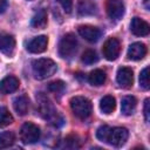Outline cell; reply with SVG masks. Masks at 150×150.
<instances>
[{
	"mask_svg": "<svg viewBox=\"0 0 150 150\" xmlns=\"http://www.w3.org/2000/svg\"><path fill=\"white\" fill-rule=\"evenodd\" d=\"M128 136H129L128 130L122 127L111 128L104 124L96 130V137L100 141L105 142L112 146H122L127 142Z\"/></svg>",
	"mask_w": 150,
	"mask_h": 150,
	"instance_id": "6da1fadb",
	"label": "cell"
},
{
	"mask_svg": "<svg viewBox=\"0 0 150 150\" xmlns=\"http://www.w3.org/2000/svg\"><path fill=\"white\" fill-rule=\"evenodd\" d=\"M33 75L38 80H45L54 75L57 70L56 63L50 59H38L32 63Z\"/></svg>",
	"mask_w": 150,
	"mask_h": 150,
	"instance_id": "7a4b0ae2",
	"label": "cell"
},
{
	"mask_svg": "<svg viewBox=\"0 0 150 150\" xmlns=\"http://www.w3.org/2000/svg\"><path fill=\"white\" fill-rule=\"evenodd\" d=\"M36 102H38V108H39L40 115L45 120H48V121H50L55 124V121H57L59 116H57L55 107L52 103V101L49 100V97L47 95H45L43 93H38Z\"/></svg>",
	"mask_w": 150,
	"mask_h": 150,
	"instance_id": "3957f363",
	"label": "cell"
},
{
	"mask_svg": "<svg viewBox=\"0 0 150 150\" xmlns=\"http://www.w3.org/2000/svg\"><path fill=\"white\" fill-rule=\"evenodd\" d=\"M70 108L73 114L80 118V120H86L87 117L90 116L91 114V102L84 97V96H75L70 100Z\"/></svg>",
	"mask_w": 150,
	"mask_h": 150,
	"instance_id": "277c9868",
	"label": "cell"
},
{
	"mask_svg": "<svg viewBox=\"0 0 150 150\" xmlns=\"http://www.w3.org/2000/svg\"><path fill=\"white\" fill-rule=\"evenodd\" d=\"M77 50V40L74 34L68 33L59 42V55L63 59H70Z\"/></svg>",
	"mask_w": 150,
	"mask_h": 150,
	"instance_id": "5b68a950",
	"label": "cell"
},
{
	"mask_svg": "<svg viewBox=\"0 0 150 150\" xmlns=\"http://www.w3.org/2000/svg\"><path fill=\"white\" fill-rule=\"evenodd\" d=\"M40 129L36 124L32 122H26L21 125L20 138L25 144H34L40 139Z\"/></svg>",
	"mask_w": 150,
	"mask_h": 150,
	"instance_id": "8992f818",
	"label": "cell"
},
{
	"mask_svg": "<svg viewBox=\"0 0 150 150\" xmlns=\"http://www.w3.org/2000/svg\"><path fill=\"white\" fill-rule=\"evenodd\" d=\"M120 50H121V45L120 41L115 38H109L102 48V53L103 56L108 60V61H114L120 55Z\"/></svg>",
	"mask_w": 150,
	"mask_h": 150,
	"instance_id": "52a82bcc",
	"label": "cell"
},
{
	"mask_svg": "<svg viewBox=\"0 0 150 150\" xmlns=\"http://www.w3.org/2000/svg\"><path fill=\"white\" fill-rule=\"evenodd\" d=\"M105 11L111 20H120L124 15V4L122 0H107Z\"/></svg>",
	"mask_w": 150,
	"mask_h": 150,
	"instance_id": "ba28073f",
	"label": "cell"
},
{
	"mask_svg": "<svg viewBox=\"0 0 150 150\" xmlns=\"http://www.w3.org/2000/svg\"><path fill=\"white\" fill-rule=\"evenodd\" d=\"M116 81L120 87L122 88H130L134 82V71L129 67H121L116 74Z\"/></svg>",
	"mask_w": 150,
	"mask_h": 150,
	"instance_id": "9c48e42d",
	"label": "cell"
},
{
	"mask_svg": "<svg viewBox=\"0 0 150 150\" xmlns=\"http://www.w3.org/2000/svg\"><path fill=\"white\" fill-rule=\"evenodd\" d=\"M130 30L134 35L136 36H146L150 32V26L146 21H144L143 19L141 18H137L135 16L132 20H131V23H130Z\"/></svg>",
	"mask_w": 150,
	"mask_h": 150,
	"instance_id": "30bf717a",
	"label": "cell"
},
{
	"mask_svg": "<svg viewBox=\"0 0 150 150\" xmlns=\"http://www.w3.org/2000/svg\"><path fill=\"white\" fill-rule=\"evenodd\" d=\"M79 34L87 41L89 42H96L98 41V39L101 38V30L97 27L94 26H89V25H84V26H80L77 28Z\"/></svg>",
	"mask_w": 150,
	"mask_h": 150,
	"instance_id": "8fae6325",
	"label": "cell"
},
{
	"mask_svg": "<svg viewBox=\"0 0 150 150\" xmlns=\"http://www.w3.org/2000/svg\"><path fill=\"white\" fill-rule=\"evenodd\" d=\"M47 45H48V38L46 35H39L28 42L27 50L33 54H39L47 49Z\"/></svg>",
	"mask_w": 150,
	"mask_h": 150,
	"instance_id": "7c38bea8",
	"label": "cell"
},
{
	"mask_svg": "<svg viewBox=\"0 0 150 150\" xmlns=\"http://www.w3.org/2000/svg\"><path fill=\"white\" fill-rule=\"evenodd\" d=\"M146 55V46L142 42H134L129 46L127 56L129 60L132 61H139Z\"/></svg>",
	"mask_w": 150,
	"mask_h": 150,
	"instance_id": "4fadbf2b",
	"label": "cell"
},
{
	"mask_svg": "<svg viewBox=\"0 0 150 150\" xmlns=\"http://www.w3.org/2000/svg\"><path fill=\"white\" fill-rule=\"evenodd\" d=\"M14 49H15V39L7 33H0V53L11 56L13 55Z\"/></svg>",
	"mask_w": 150,
	"mask_h": 150,
	"instance_id": "5bb4252c",
	"label": "cell"
},
{
	"mask_svg": "<svg viewBox=\"0 0 150 150\" xmlns=\"http://www.w3.org/2000/svg\"><path fill=\"white\" fill-rule=\"evenodd\" d=\"M19 84L20 82L15 76H6L0 81V94H12L18 90Z\"/></svg>",
	"mask_w": 150,
	"mask_h": 150,
	"instance_id": "9a60e30c",
	"label": "cell"
},
{
	"mask_svg": "<svg viewBox=\"0 0 150 150\" xmlns=\"http://www.w3.org/2000/svg\"><path fill=\"white\" fill-rule=\"evenodd\" d=\"M13 108L15 112L20 116H25L28 112L29 109V98L26 95H20L16 96L13 101Z\"/></svg>",
	"mask_w": 150,
	"mask_h": 150,
	"instance_id": "2e32d148",
	"label": "cell"
},
{
	"mask_svg": "<svg viewBox=\"0 0 150 150\" xmlns=\"http://www.w3.org/2000/svg\"><path fill=\"white\" fill-rule=\"evenodd\" d=\"M137 107V100L134 96H124L121 102V110L124 115H131Z\"/></svg>",
	"mask_w": 150,
	"mask_h": 150,
	"instance_id": "e0dca14e",
	"label": "cell"
},
{
	"mask_svg": "<svg viewBox=\"0 0 150 150\" xmlns=\"http://www.w3.org/2000/svg\"><path fill=\"white\" fill-rule=\"evenodd\" d=\"M30 26L36 29H42L47 26V13L45 9H40L33 15Z\"/></svg>",
	"mask_w": 150,
	"mask_h": 150,
	"instance_id": "ac0fdd59",
	"label": "cell"
},
{
	"mask_svg": "<svg viewBox=\"0 0 150 150\" xmlns=\"http://www.w3.org/2000/svg\"><path fill=\"white\" fill-rule=\"evenodd\" d=\"M116 108V101L112 96L110 95H107V96H103L100 101V109L103 114L105 115H109L111 114Z\"/></svg>",
	"mask_w": 150,
	"mask_h": 150,
	"instance_id": "d6986e66",
	"label": "cell"
},
{
	"mask_svg": "<svg viewBox=\"0 0 150 150\" xmlns=\"http://www.w3.org/2000/svg\"><path fill=\"white\" fill-rule=\"evenodd\" d=\"M88 81L91 86H95V87L102 86L105 82V73L101 69H94L88 75Z\"/></svg>",
	"mask_w": 150,
	"mask_h": 150,
	"instance_id": "ffe728a7",
	"label": "cell"
},
{
	"mask_svg": "<svg viewBox=\"0 0 150 150\" xmlns=\"http://www.w3.org/2000/svg\"><path fill=\"white\" fill-rule=\"evenodd\" d=\"M96 6L88 0H80L77 5V12L80 15H93L96 12Z\"/></svg>",
	"mask_w": 150,
	"mask_h": 150,
	"instance_id": "44dd1931",
	"label": "cell"
},
{
	"mask_svg": "<svg viewBox=\"0 0 150 150\" xmlns=\"http://www.w3.org/2000/svg\"><path fill=\"white\" fill-rule=\"evenodd\" d=\"M15 142V135L13 131H4L0 134V149L9 148Z\"/></svg>",
	"mask_w": 150,
	"mask_h": 150,
	"instance_id": "7402d4cb",
	"label": "cell"
},
{
	"mask_svg": "<svg viewBox=\"0 0 150 150\" xmlns=\"http://www.w3.org/2000/svg\"><path fill=\"white\" fill-rule=\"evenodd\" d=\"M13 123V116L6 107H0V128Z\"/></svg>",
	"mask_w": 150,
	"mask_h": 150,
	"instance_id": "603a6c76",
	"label": "cell"
},
{
	"mask_svg": "<svg viewBox=\"0 0 150 150\" xmlns=\"http://www.w3.org/2000/svg\"><path fill=\"white\" fill-rule=\"evenodd\" d=\"M81 60L86 64H93V63H95V62L98 61V56H97V54H96L95 50L87 49V50L83 52V54L81 56Z\"/></svg>",
	"mask_w": 150,
	"mask_h": 150,
	"instance_id": "cb8c5ba5",
	"label": "cell"
},
{
	"mask_svg": "<svg viewBox=\"0 0 150 150\" xmlns=\"http://www.w3.org/2000/svg\"><path fill=\"white\" fill-rule=\"evenodd\" d=\"M66 88V83L61 80H56V81H53L48 84V90L54 93V94H61Z\"/></svg>",
	"mask_w": 150,
	"mask_h": 150,
	"instance_id": "d4e9b609",
	"label": "cell"
},
{
	"mask_svg": "<svg viewBox=\"0 0 150 150\" xmlns=\"http://www.w3.org/2000/svg\"><path fill=\"white\" fill-rule=\"evenodd\" d=\"M139 86L143 89H149L150 82H149V67H145L141 74H139Z\"/></svg>",
	"mask_w": 150,
	"mask_h": 150,
	"instance_id": "484cf974",
	"label": "cell"
},
{
	"mask_svg": "<svg viewBox=\"0 0 150 150\" xmlns=\"http://www.w3.org/2000/svg\"><path fill=\"white\" fill-rule=\"evenodd\" d=\"M66 13H70L73 9V0H57Z\"/></svg>",
	"mask_w": 150,
	"mask_h": 150,
	"instance_id": "4316f807",
	"label": "cell"
},
{
	"mask_svg": "<svg viewBox=\"0 0 150 150\" xmlns=\"http://www.w3.org/2000/svg\"><path fill=\"white\" fill-rule=\"evenodd\" d=\"M150 100L149 98H146L145 101H144V109H143V111H144V118H145V121L148 122L149 121V118H150V109H149V105H150Z\"/></svg>",
	"mask_w": 150,
	"mask_h": 150,
	"instance_id": "83f0119b",
	"label": "cell"
},
{
	"mask_svg": "<svg viewBox=\"0 0 150 150\" xmlns=\"http://www.w3.org/2000/svg\"><path fill=\"white\" fill-rule=\"evenodd\" d=\"M7 8V0H0V13H4Z\"/></svg>",
	"mask_w": 150,
	"mask_h": 150,
	"instance_id": "f1b7e54d",
	"label": "cell"
}]
</instances>
